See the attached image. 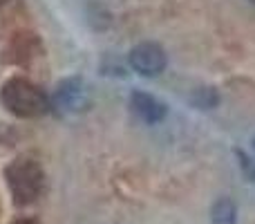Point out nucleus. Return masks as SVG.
<instances>
[{"instance_id":"nucleus-11","label":"nucleus","mask_w":255,"mask_h":224,"mask_svg":"<svg viewBox=\"0 0 255 224\" xmlns=\"http://www.w3.org/2000/svg\"><path fill=\"white\" fill-rule=\"evenodd\" d=\"M251 2H253V4H255V0H251Z\"/></svg>"},{"instance_id":"nucleus-3","label":"nucleus","mask_w":255,"mask_h":224,"mask_svg":"<svg viewBox=\"0 0 255 224\" xmlns=\"http://www.w3.org/2000/svg\"><path fill=\"white\" fill-rule=\"evenodd\" d=\"M52 101H54V108L63 114L81 112L90 106V90L83 79L72 76V79H65L58 83Z\"/></svg>"},{"instance_id":"nucleus-4","label":"nucleus","mask_w":255,"mask_h":224,"mask_svg":"<svg viewBox=\"0 0 255 224\" xmlns=\"http://www.w3.org/2000/svg\"><path fill=\"white\" fill-rule=\"evenodd\" d=\"M130 67L141 76H157L166 70V52L157 43H139L130 49Z\"/></svg>"},{"instance_id":"nucleus-8","label":"nucleus","mask_w":255,"mask_h":224,"mask_svg":"<svg viewBox=\"0 0 255 224\" xmlns=\"http://www.w3.org/2000/svg\"><path fill=\"white\" fill-rule=\"evenodd\" d=\"M11 224H38V222L31 220V218H22V220H16V222H11Z\"/></svg>"},{"instance_id":"nucleus-7","label":"nucleus","mask_w":255,"mask_h":224,"mask_svg":"<svg viewBox=\"0 0 255 224\" xmlns=\"http://www.w3.org/2000/svg\"><path fill=\"white\" fill-rule=\"evenodd\" d=\"M190 101H193V106L199 108V110H213V108L220 103V94L213 88H199L193 92Z\"/></svg>"},{"instance_id":"nucleus-5","label":"nucleus","mask_w":255,"mask_h":224,"mask_svg":"<svg viewBox=\"0 0 255 224\" xmlns=\"http://www.w3.org/2000/svg\"><path fill=\"white\" fill-rule=\"evenodd\" d=\"M130 106H132V110L139 114V119H143L145 123H159L166 117V106L148 92H132Z\"/></svg>"},{"instance_id":"nucleus-2","label":"nucleus","mask_w":255,"mask_h":224,"mask_svg":"<svg viewBox=\"0 0 255 224\" xmlns=\"http://www.w3.org/2000/svg\"><path fill=\"white\" fill-rule=\"evenodd\" d=\"M0 101L4 103L9 112L18 114V117H40L49 110V101L43 94V90L36 88L31 81L27 79H9L2 85L0 92Z\"/></svg>"},{"instance_id":"nucleus-9","label":"nucleus","mask_w":255,"mask_h":224,"mask_svg":"<svg viewBox=\"0 0 255 224\" xmlns=\"http://www.w3.org/2000/svg\"><path fill=\"white\" fill-rule=\"evenodd\" d=\"M9 2V0H0V7H2V4H7Z\"/></svg>"},{"instance_id":"nucleus-6","label":"nucleus","mask_w":255,"mask_h":224,"mask_svg":"<svg viewBox=\"0 0 255 224\" xmlns=\"http://www.w3.org/2000/svg\"><path fill=\"white\" fill-rule=\"evenodd\" d=\"M235 220H238V209L231 198H220L213 204L211 224H235Z\"/></svg>"},{"instance_id":"nucleus-10","label":"nucleus","mask_w":255,"mask_h":224,"mask_svg":"<svg viewBox=\"0 0 255 224\" xmlns=\"http://www.w3.org/2000/svg\"><path fill=\"white\" fill-rule=\"evenodd\" d=\"M253 150H255V137H253Z\"/></svg>"},{"instance_id":"nucleus-1","label":"nucleus","mask_w":255,"mask_h":224,"mask_svg":"<svg viewBox=\"0 0 255 224\" xmlns=\"http://www.w3.org/2000/svg\"><path fill=\"white\" fill-rule=\"evenodd\" d=\"M4 180H7V189L18 207L34 204L36 200L40 198L43 186H45L43 168L31 157L13 159V162L4 168Z\"/></svg>"}]
</instances>
